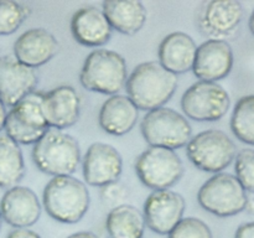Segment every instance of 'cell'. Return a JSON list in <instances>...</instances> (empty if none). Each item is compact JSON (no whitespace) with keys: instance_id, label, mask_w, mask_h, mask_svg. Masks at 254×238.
Returning <instances> with one entry per match:
<instances>
[{"instance_id":"8","label":"cell","mask_w":254,"mask_h":238,"mask_svg":"<svg viewBox=\"0 0 254 238\" xmlns=\"http://www.w3.org/2000/svg\"><path fill=\"white\" fill-rule=\"evenodd\" d=\"M139 180L153 191L169 190L184 175V164L175 150L149 146L135 160Z\"/></svg>"},{"instance_id":"21","label":"cell","mask_w":254,"mask_h":238,"mask_svg":"<svg viewBox=\"0 0 254 238\" xmlns=\"http://www.w3.org/2000/svg\"><path fill=\"white\" fill-rule=\"evenodd\" d=\"M139 109L128 96L114 94L102 104L98 114L101 128L111 135L121 136L135 126Z\"/></svg>"},{"instance_id":"3","label":"cell","mask_w":254,"mask_h":238,"mask_svg":"<svg viewBox=\"0 0 254 238\" xmlns=\"http://www.w3.org/2000/svg\"><path fill=\"white\" fill-rule=\"evenodd\" d=\"M32 160L42 173L71 176L81 161V149L76 139L64 130L50 128L32 148Z\"/></svg>"},{"instance_id":"27","label":"cell","mask_w":254,"mask_h":238,"mask_svg":"<svg viewBox=\"0 0 254 238\" xmlns=\"http://www.w3.org/2000/svg\"><path fill=\"white\" fill-rule=\"evenodd\" d=\"M236 178L246 191L254 193V149L238 151L235 159Z\"/></svg>"},{"instance_id":"1","label":"cell","mask_w":254,"mask_h":238,"mask_svg":"<svg viewBox=\"0 0 254 238\" xmlns=\"http://www.w3.org/2000/svg\"><path fill=\"white\" fill-rule=\"evenodd\" d=\"M129 99L141 111H154L168 103L178 88V77L158 61L138 64L126 83Z\"/></svg>"},{"instance_id":"34","label":"cell","mask_w":254,"mask_h":238,"mask_svg":"<svg viewBox=\"0 0 254 238\" xmlns=\"http://www.w3.org/2000/svg\"><path fill=\"white\" fill-rule=\"evenodd\" d=\"M248 25H250V30H251V32H252V34L254 35V10H253L252 15H251V17H250V22H248Z\"/></svg>"},{"instance_id":"26","label":"cell","mask_w":254,"mask_h":238,"mask_svg":"<svg viewBox=\"0 0 254 238\" xmlns=\"http://www.w3.org/2000/svg\"><path fill=\"white\" fill-rule=\"evenodd\" d=\"M30 14L29 7L12 0H0V35H11Z\"/></svg>"},{"instance_id":"30","label":"cell","mask_w":254,"mask_h":238,"mask_svg":"<svg viewBox=\"0 0 254 238\" xmlns=\"http://www.w3.org/2000/svg\"><path fill=\"white\" fill-rule=\"evenodd\" d=\"M6 238H41V236L30 228H14Z\"/></svg>"},{"instance_id":"12","label":"cell","mask_w":254,"mask_h":238,"mask_svg":"<svg viewBox=\"0 0 254 238\" xmlns=\"http://www.w3.org/2000/svg\"><path fill=\"white\" fill-rule=\"evenodd\" d=\"M186 202L173 190L153 191L144 202L145 225L158 235H169L184 218Z\"/></svg>"},{"instance_id":"2","label":"cell","mask_w":254,"mask_h":238,"mask_svg":"<svg viewBox=\"0 0 254 238\" xmlns=\"http://www.w3.org/2000/svg\"><path fill=\"white\" fill-rule=\"evenodd\" d=\"M89 202L86 183L73 176H55L42 193V205L47 215L62 223L79 222L88 211Z\"/></svg>"},{"instance_id":"28","label":"cell","mask_w":254,"mask_h":238,"mask_svg":"<svg viewBox=\"0 0 254 238\" xmlns=\"http://www.w3.org/2000/svg\"><path fill=\"white\" fill-rule=\"evenodd\" d=\"M168 236L169 238H213L207 223L196 217L183 218Z\"/></svg>"},{"instance_id":"6","label":"cell","mask_w":254,"mask_h":238,"mask_svg":"<svg viewBox=\"0 0 254 238\" xmlns=\"http://www.w3.org/2000/svg\"><path fill=\"white\" fill-rule=\"evenodd\" d=\"M197 201L201 207L218 217H231L246 210L248 196L235 175L218 173L200 187Z\"/></svg>"},{"instance_id":"4","label":"cell","mask_w":254,"mask_h":238,"mask_svg":"<svg viewBox=\"0 0 254 238\" xmlns=\"http://www.w3.org/2000/svg\"><path fill=\"white\" fill-rule=\"evenodd\" d=\"M128 79L127 62L118 52L97 49L86 57L79 81L86 89L102 94H118Z\"/></svg>"},{"instance_id":"35","label":"cell","mask_w":254,"mask_h":238,"mask_svg":"<svg viewBox=\"0 0 254 238\" xmlns=\"http://www.w3.org/2000/svg\"><path fill=\"white\" fill-rule=\"evenodd\" d=\"M1 221H2V217H1V212H0V227H1Z\"/></svg>"},{"instance_id":"33","label":"cell","mask_w":254,"mask_h":238,"mask_svg":"<svg viewBox=\"0 0 254 238\" xmlns=\"http://www.w3.org/2000/svg\"><path fill=\"white\" fill-rule=\"evenodd\" d=\"M6 107L4 106L1 101H0V131L4 129L5 125V119H6Z\"/></svg>"},{"instance_id":"20","label":"cell","mask_w":254,"mask_h":238,"mask_svg":"<svg viewBox=\"0 0 254 238\" xmlns=\"http://www.w3.org/2000/svg\"><path fill=\"white\" fill-rule=\"evenodd\" d=\"M196 42L186 32H171L164 37L159 46V63L174 74L192 69L196 56Z\"/></svg>"},{"instance_id":"24","label":"cell","mask_w":254,"mask_h":238,"mask_svg":"<svg viewBox=\"0 0 254 238\" xmlns=\"http://www.w3.org/2000/svg\"><path fill=\"white\" fill-rule=\"evenodd\" d=\"M25 175V161L20 145L6 134L0 135V188L16 186Z\"/></svg>"},{"instance_id":"15","label":"cell","mask_w":254,"mask_h":238,"mask_svg":"<svg viewBox=\"0 0 254 238\" xmlns=\"http://www.w3.org/2000/svg\"><path fill=\"white\" fill-rule=\"evenodd\" d=\"M235 62L231 45L226 40H206L197 46L193 74L200 81L217 82L231 73Z\"/></svg>"},{"instance_id":"10","label":"cell","mask_w":254,"mask_h":238,"mask_svg":"<svg viewBox=\"0 0 254 238\" xmlns=\"http://www.w3.org/2000/svg\"><path fill=\"white\" fill-rule=\"evenodd\" d=\"M6 135L17 144H35L50 129L41 109V96L31 93L11 107L4 125Z\"/></svg>"},{"instance_id":"19","label":"cell","mask_w":254,"mask_h":238,"mask_svg":"<svg viewBox=\"0 0 254 238\" xmlns=\"http://www.w3.org/2000/svg\"><path fill=\"white\" fill-rule=\"evenodd\" d=\"M109 25L103 10L87 5L74 11L71 17V32L78 44L87 47H99L106 45L112 37Z\"/></svg>"},{"instance_id":"18","label":"cell","mask_w":254,"mask_h":238,"mask_svg":"<svg viewBox=\"0 0 254 238\" xmlns=\"http://www.w3.org/2000/svg\"><path fill=\"white\" fill-rule=\"evenodd\" d=\"M56 37L42 27H34L20 35L14 44V57L21 63L36 68L47 63L59 51Z\"/></svg>"},{"instance_id":"31","label":"cell","mask_w":254,"mask_h":238,"mask_svg":"<svg viewBox=\"0 0 254 238\" xmlns=\"http://www.w3.org/2000/svg\"><path fill=\"white\" fill-rule=\"evenodd\" d=\"M235 238H254V221L241 225L236 231Z\"/></svg>"},{"instance_id":"29","label":"cell","mask_w":254,"mask_h":238,"mask_svg":"<svg viewBox=\"0 0 254 238\" xmlns=\"http://www.w3.org/2000/svg\"><path fill=\"white\" fill-rule=\"evenodd\" d=\"M102 196H103L104 200H108L111 202H117V201L123 200L124 196H126V191H124L123 186L114 182L108 186H104L103 191H102Z\"/></svg>"},{"instance_id":"16","label":"cell","mask_w":254,"mask_h":238,"mask_svg":"<svg viewBox=\"0 0 254 238\" xmlns=\"http://www.w3.org/2000/svg\"><path fill=\"white\" fill-rule=\"evenodd\" d=\"M41 109L50 128L64 130L78 121L81 99L73 87L59 86L41 94Z\"/></svg>"},{"instance_id":"11","label":"cell","mask_w":254,"mask_h":238,"mask_svg":"<svg viewBox=\"0 0 254 238\" xmlns=\"http://www.w3.org/2000/svg\"><path fill=\"white\" fill-rule=\"evenodd\" d=\"M243 17V6L237 0H208L197 10L198 30L211 40H225L237 30Z\"/></svg>"},{"instance_id":"14","label":"cell","mask_w":254,"mask_h":238,"mask_svg":"<svg viewBox=\"0 0 254 238\" xmlns=\"http://www.w3.org/2000/svg\"><path fill=\"white\" fill-rule=\"evenodd\" d=\"M39 77L34 68L17 61L14 56L0 57V101L14 107L34 93Z\"/></svg>"},{"instance_id":"22","label":"cell","mask_w":254,"mask_h":238,"mask_svg":"<svg viewBox=\"0 0 254 238\" xmlns=\"http://www.w3.org/2000/svg\"><path fill=\"white\" fill-rule=\"evenodd\" d=\"M102 10L112 29L124 35H135L143 29L148 11L139 0H106Z\"/></svg>"},{"instance_id":"32","label":"cell","mask_w":254,"mask_h":238,"mask_svg":"<svg viewBox=\"0 0 254 238\" xmlns=\"http://www.w3.org/2000/svg\"><path fill=\"white\" fill-rule=\"evenodd\" d=\"M67 238H99L96 233L88 232V231H81V232H76L73 235L68 236Z\"/></svg>"},{"instance_id":"5","label":"cell","mask_w":254,"mask_h":238,"mask_svg":"<svg viewBox=\"0 0 254 238\" xmlns=\"http://www.w3.org/2000/svg\"><path fill=\"white\" fill-rule=\"evenodd\" d=\"M189 160L200 170L218 174L235 161L237 146L220 129H207L191 136L186 145Z\"/></svg>"},{"instance_id":"9","label":"cell","mask_w":254,"mask_h":238,"mask_svg":"<svg viewBox=\"0 0 254 238\" xmlns=\"http://www.w3.org/2000/svg\"><path fill=\"white\" fill-rule=\"evenodd\" d=\"M231 107L228 92L217 82L197 81L189 87L181 98V108L195 121H217Z\"/></svg>"},{"instance_id":"25","label":"cell","mask_w":254,"mask_h":238,"mask_svg":"<svg viewBox=\"0 0 254 238\" xmlns=\"http://www.w3.org/2000/svg\"><path fill=\"white\" fill-rule=\"evenodd\" d=\"M230 124L236 138L248 145H254V94L238 99Z\"/></svg>"},{"instance_id":"23","label":"cell","mask_w":254,"mask_h":238,"mask_svg":"<svg viewBox=\"0 0 254 238\" xmlns=\"http://www.w3.org/2000/svg\"><path fill=\"white\" fill-rule=\"evenodd\" d=\"M145 227L143 212L131 205L114 206L106 220L111 238H143Z\"/></svg>"},{"instance_id":"17","label":"cell","mask_w":254,"mask_h":238,"mask_svg":"<svg viewBox=\"0 0 254 238\" xmlns=\"http://www.w3.org/2000/svg\"><path fill=\"white\" fill-rule=\"evenodd\" d=\"M1 217L15 228H29L41 216V203L36 193L25 186L7 188L0 201Z\"/></svg>"},{"instance_id":"13","label":"cell","mask_w":254,"mask_h":238,"mask_svg":"<svg viewBox=\"0 0 254 238\" xmlns=\"http://www.w3.org/2000/svg\"><path fill=\"white\" fill-rule=\"evenodd\" d=\"M83 178L96 187L114 183L123 171V158L114 146L106 143H93L83 156Z\"/></svg>"},{"instance_id":"7","label":"cell","mask_w":254,"mask_h":238,"mask_svg":"<svg viewBox=\"0 0 254 238\" xmlns=\"http://www.w3.org/2000/svg\"><path fill=\"white\" fill-rule=\"evenodd\" d=\"M140 130L150 146L171 150L188 145L192 135V128L186 117L165 107L148 112L141 120Z\"/></svg>"}]
</instances>
